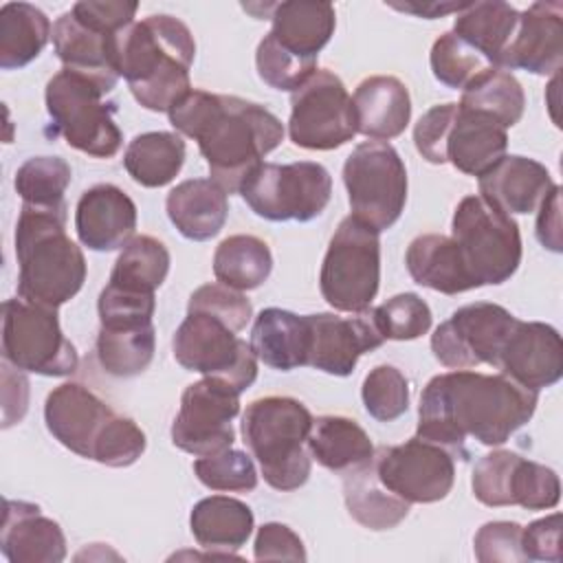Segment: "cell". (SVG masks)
Instances as JSON below:
<instances>
[{"instance_id":"obj_14","label":"cell","mask_w":563,"mask_h":563,"mask_svg":"<svg viewBox=\"0 0 563 563\" xmlns=\"http://www.w3.org/2000/svg\"><path fill=\"white\" fill-rule=\"evenodd\" d=\"M288 136L303 150H336L356 136L352 97L339 75L317 68L290 92Z\"/></svg>"},{"instance_id":"obj_56","label":"cell","mask_w":563,"mask_h":563,"mask_svg":"<svg viewBox=\"0 0 563 563\" xmlns=\"http://www.w3.org/2000/svg\"><path fill=\"white\" fill-rule=\"evenodd\" d=\"M468 2H405V4H398V2H389L391 9H398V11H407V13H413L418 18H427V20H433V18H442L446 13H460Z\"/></svg>"},{"instance_id":"obj_15","label":"cell","mask_w":563,"mask_h":563,"mask_svg":"<svg viewBox=\"0 0 563 563\" xmlns=\"http://www.w3.org/2000/svg\"><path fill=\"white\" fill-rule=\"evenodd\" d=\"M240 413V391L229 383L205 376L185 387L172 422V442L180 451L205 457L231 449L233 418Z\"/></svg>"},{"instance_id":"obj_48","label":"cell","mask_w":563,"mask_h":563,"mask_svg":"<svg viewBox=\"0 0 563 563\" xmlns=\"http://www.w3.org/2000/svg\"><path fill=\"white\" fill-rule=\"evenodd\" d=\"M187 312L213 314L224 323H229L235 332H240L251 321L253 306L240 290L218 282V284H205L196 288L189 297Z\"/></svg>"},{"instance_id":"obj_37","label":"cell","mask_w":563,"mask_h":563,"mask_svg":"<svg viewBox=\"0 0 563 563\" xmlns=\"http://www.w3.org/2000/svg\"><path fill=\"white\" fill-rule=\"evenodd\" d=\"M185 163V141L176 132H143L134 136L123 154V167L141 187H165Z\"/></svg>"},{"instance_id":"obj_20","label":"cell","mask_w":563,"mask_h":563,"mask_svg":"<svg viewBox=\"0 0 563 563\" xmlns=\"http://www.w3.org/2000/svg\"><path fill=\"white\" fill-rule=\"evenodd\" d=\"M495 367L499 374L539 394L563 376L561 334L548 323L517 319Z\"/></svg>"},{"instance_id":"obj_22","label":"cell","mask_w":563,"mask_h":563,"mask_svg":"<svg viewBox=\"0 0 563 563\" xmlns=\"http://www.w3.org/2000/svg\"><path fill=\"white\" fill-rule=\"evenodd\" d=\"M75 231L79 242L92 251L123 249L136 231V205L117 185L99 183L81 194Z\"/></svg>"},{"instance_id":"obj_9","label":"cell","mask_w":563,"mask_h":563,"mask_svg":"<svg viewBox=\"0 0 563 563\" xmlns=\"http://www.w3.org/2000/svg\"><path fill=\"white\" fill-rule=\"evenodd\" d=\"M380 284L378 231L352 213L330 238L321 273V297L339 312H365Z\"/></svg>"},{"instance_id":"obj_24","label":"cell","mask_w":563,"mask_h":563,"mask_svg":"<svg viewBox=\"0 0 563 563\" xmlns=\"http://www.w3.org/2000/svg\"><path fill=\"white\" fill-rule=\"evenodd\" d=\"M0 550L11 563H59L66 559V537L37 504L4 499Z\"/></svg>"},{"instance_id":"obj_36","label":"cell","mask_w":563,"mask_h":563,"mask_svg":"<svg viewBox=\"0 0 563 563\" xmlns=\"http://www.w3.org/2000/svg\"><path fill=\"white\" fill-rule=\"evenodd\" d=\"M53 37L51 20L29 2H7L0 9V68L15 70L31 64Z\"/></svg>"},{"instance_id":"obj_17","label":"cell","mask_w":563,"mask_h":563,"mask_svg":"<svg viewBox=\"0 0 563 563\" xmlns=\"http://www.w3.org/2000/svg\"><path fill=\"white\" fill-rule=\"evenodd\" d=\"M471 488L484 506H521L526 510H548L561 499L559 475L539 462L515 451H493L477 460Z\"/></svg>"},{"instance_id":"obj_52","label":"cell","mask_w":563,"mask_h":563,"mask_svg":"<svg viewBox=\"0 0 563 563\" xmlns=\"http://www.w3.org/2000/svg\"><path fill=\"white\" fill-rule=\"evenodd\" d=\"M73 15L110 35L121 33L130 24H134V15L139 11V2L132 0H81L73 4Z\"/></svg>"},{"instance_id":"obj_2","label":"cell","mask_w":563,"mask_h":563,"mask_svg":"<svg viewBox=\"0 0 563 563\" xmlns=\"http://www.w3.org/2000/svg\"><path fill=\"white\" fill-rule=\"evenodd\" d=\"M167 117L176 132L198 143L211 180L227 194H240L246 176L284 141V125L268 108L233 95L191 88Z\"/></svg>"},{"instance_id":"obj_16","label":"cell","mask_w":563,"mask_h":563,"mask_svg":"<svg viewBox=\"0 0 563 563\" xmlns=\"http://www.w3.org/2000/svg\"><path fill=\"white\" fill-rule=\"evenodd\" d=\"M515 323L517 317L499 303L462 306L435 328L431 352L449 369H471L482 363L495 367Z\"/></svg>"},{"instance_id":"obj_13","label":"cell","mask_w":563,"mask_h":563,"mask_svg":"<svg viewBox=\"0 0 563 563\" xmlns=\"http://www.w3.org/2000/svg\"><path fill=\"white\" fill-rule=\"evenodd\" d=\"M172 352L180 367L220 378L240 394L257 378V356L251 343L207 312H187L172 339Z\"/></svg>"},{"instance_id":"obj_30","label":"cell","mask_w":563,"mask_h":563,"mask_svg":"<svg viewBox=\"0 0 563 563\" xmlns=\"http://www.w3.org/2000/svg\"><path fill=\"white\" fill-rule=\"evenodd\" d=\"M253 523V510L227 495L200 499L189 515V528L198 545L220 559H233V552L249 541Z\"/></svg>"},{"instance_id":"obj_19","label":"cell","mask_w":563,"mask_h":563,"mask_svg":"<svg viewBox=\"0 0 563 563\" xmlns=\"http://www.w3.org/2000/svg\"><path fill=\"white\" fill-rule=\"evenodd\" d=\"M308 352L306 365L332 376H350L358 358L378 350L385 339L374 323L372 308L341 317L334 312L306 314Z\"/></svg>"},{"instance_id":"obj_26","label":"cell","mask_w":563,"mask_h":563,"mask_svg":"<svg viewBox=\"0 0 563 563\" xmlns=\"http://www.w3.org/2000/svg\"><path fill=\"white\" fill-rule=\"evenodd\" d=\"M273 26L268 37L288 55L317 66L319 51L330 42L336 13L330 2H275L268 4Z\"/></svg>"},{"instance_id":"obj_49","label":"cell","mask_w":563,"mask_h":563,"mask_svg":"<svg viewBox=\"0 0 563 563\" xmlns=\"http://www.w3.org/2000/svg\"><path fill=\"white\" fill-rule=\"evenodd\" d=\"M97 308H99V321L106 328L143 325V323H152L156 299L150 292H134V290L106 284V288L99 295Z\"/></svg>"},{"instance_id":"obj_38","label":"cell","mask_w":563,"mask_h":563,"mask_svg":"<svg viewBox=\"0 0 563 563\" xmlns=\"http://www.w3.org/2000/svg\"><path fill=\"white\" fill-rule=\"evenodd\" d=\"M460 106L488 114L508 130L523 117L526 95L510 70L490 66L462 88Z\"/></svg>"},{"instance_id":"obj_27","label":"cell","mask_w":563,"mask_h":563,"mask_svg":"<svg viewBox=\"0 0 563 563\" xmlns=\"http://www.w3.org/2000/svg\"><path fill=\"white\" fill-rule=\"evenodd\" d=\"M508 134L488 114L462 108L457 103L455 117L444 139V163H451L466 176H482L499 158L506 156Z\"/></svg>"},{"instance_id":"obj_55","label":"cell","mask_w":563,"mask_h":563,"mask_svg":"<svg viewBox=\"0 0 563 563\" xmlns=\"http://www.w3.org/2000/svg\"><path fill=\"white\" fill-rule=\"evenodd\" d=\"M537 240L552 253L563 251V242H561V187L559 185H554L552 191L539 205Z\"/></svg>"},{"instance_id":"obj_39","label":"cell","mask_w":563,"mask_h":563,"mask_svg":"<svg viewBox=\"0 0 563 563\" xmlns=\"http://www.w3.org/2000/svg\"><path fill=\"white\" fill-rule=\"evenodd\" d=\"M273 271V255L264 240L255 235H229L213 253V275L235 290L260 288Z\"/></svg>"},{"instance_id":"obj_28","label":"cell","mask_w":563,"mask_h":563,"mask_svg":"<svg viewBox=\"0 0 563 563\" xmlns=\"http://www.w3.org/2000/svg\"><path fill=\"white\" fill-rule=\"evenodd\" d=\"M356 132L372 141H389L405 132L411 119V97L407 86L391 75L363 79L352 97Z\"/></svg>"},{"instance_id":"obj_51","label":"cell","mask_w":563,"mask_h":563,"mask_svg":"<svg viewBox=\"0 0 563 563\" xmlns=\"http://www.w3.org/2000/svg\"><path fill=\"white\" fill-rule=\"evenodd\" d=\"M457 103H438L429 108L416 123L413 128V143L418 154L433 163V165H444V139L449 132V125L455 117Z\"/></svg>"},{"instance_id":"obj_35","label":"cell","mask_w":563,"mask_h":563,"mask_svg":"<svg viewBox=\"0 0 563 563\" xmlns=\"http://www.w3.org/2000/svg\"><path fill=\"white\" fill-rule=\"evenodd\" d=\"M343 499L352 519L369 530L396 528L411 506L378 482L374 460L343 473Z\"/></svg>"},{"instance_id":"obj_23","label":"cell","mask_w":563,"mask_h":563,"mask_svg":"<svg viewBox=\"0 0 563 563\" xmlns=\"http://www.w3.org/2000/svg\"><path fill=\"white\" fill-rule=\"evenodd\" d=\"M117 35L79 22L73 11L62 13L53 24V48L66 70L92 79L106 95L117 86Z\"/></svg>"},{"instance_id":"obj_21","label":"cell","mask_w":563,"mask_h":563,"mask_svg":"<svg viewBox=\"0 0 563 563\" xmlns=\"http://www.w3.org/2000/svg\"><path fill=\"white\" fill-rule=\"evenodd\" d=\"M563 66V4L534 2L523 13L499 62L504 70L556 75Z\"/></svg>"},{"instance_id":"obj_54","label":"cell","mask_w":563,"mask_h":563,"mask_svg":"<svg viewBox=\"0 0 563 563\" xmlns=\"http://www.w3.org/2000/svg\"><path fill=\"white\" fill-rule=\"evenodd\" d=\"M253 554L257 561H306V550L299 534L277 521L260 526Z\"/></svg>"},{"instance_id":"obj_45","label":"cell","mask_w":563,"mask_h":563,"mask_svg":"<svg viewBox=\"0 0 563 563\" xmlns=\"http://www.w3.org/2000/svg\"><path fill=\"white\" fill-rule=\"evenodd\" d=\"M372 317L385 341L418 339L429 332L431 319H433L431 308L416 292L394 295L385 303L372 308Z\"/></svg>"},{"instance_id":"obj_31","label":"cell","mask_w":563,"mask_h":563,"mask_svg":"<svg viewBox=\"0 0 563 563\" xmlns=\"http://www.w3.org/2000/svg\"><path fill=\"white\" fill-rule=\"evenodd\" d=\"M405 264L418 286L438 290L442 295H457L475 288V282L468 275L462 253L451 235H418L407 246Z\"/></svg>"},{"instance_id":"obj_11","label":"cell","mask_w":563,"mask_h":563,"mask_svg":"<svg viewBox=\"0 0 563 563\" xmlns=\"http://www.w3.org/2000/svg\"><path fill=\"white\" fill-rule=\"evenodd\" d=\"M2 358L40 376H70L79 365L75 345L59 328L57 308L22 297L2 303Z\"/></svg>"},{"instance_id":"obj_50","label":"cell","mask_w":563,"mask_h":563,"mask_svg":"<svg viewBox=\"0 0 563 563\" xmlns=\"http://www.w3.org/2000/svg\"><path fill=\"white\" fill-rule=\"evenodd\" d=\"M521 530L523 528L515 521L484 523L473 539L475 559L482 563H523L526 556L521 552Z\"/></svg>"},{"instance_id":"obj_5","label":"cell","mask_w":563,"mask_h":563,"mask_svg":"<svg viewBox=\"0 0 563 563\" xmlns=\"http://www.w3.org/2000/svg\"><path fill=\"white\" fill-rule=\"evenodd\" d=\"M44 422L62 446L112 468L134 464L147 446L132 418L117 413L81 383H64L46 396Z\"/></svg>"},{"instance_id":"obj_42","label":"cell","mask_w":563,"mask_h":563,"mask_svg":"<svg viewBox=\"0 0 563 563\" xmlns=\"http://www.w3.org/2000/svg\"><path fill=\"white\" fill-rule=\"evenodd\" d=\"M70 165L59 156H33L15 172V191L22 205L57 209L64 205V194L70 185Z\"/></svg>"},{"instance_id":"obj_40","label":"cell","mask_w":563,"mask_h":563,"mask_svg":"<svg viewBox=\"0 0 563 563\" xmlns=\"http://www.w3.org/2000/svg\"><path fill=\"white\" fill-rule=\"evenodd\" d=\"M156 350L154 323L143 325H117L99 328L97 334V361L110 376L130 378L143 374Z\"/></svg>"},{"instance_id":"obj_29","label":"cell","mask_w":563,"mask_h":563,"mask_svg":"<svg viewBox=\"0 0 563 563\" xmlns=\"http://www.w3.org/2000/svg\"><path fill=\"white\" fill-rule=\"evenodd\" d=\"M227 196L229 194L211 178H189L167 194L165 209L183 238L205 242L216 238L227 222Z\"/></svg>"},{"instance_id":"obj_4","label":"cell","mask_w":563,"mask_h":563,"mask_svg":"<svg viewBox=\"0 0 563 563\" xmlns=\"http://www.w3.org/2000/svg\"><path fill=\"white\" fill-rule=\"evenodd\" d=\"M18 297L59 308L86 282V257L66 233V207L22 205L15 224Z\"/></svg>"},{"instance_id":"obj_47","label":"cell","mask_w":563,"mask_h":563,"mask_svg":"<svg viewBox=\"0 0 563 563\" xmlns=\"http://www.w3.org/2000/svg\"><path fill=\"white\" fill-rule=\"evenodd\" d=\"M255 66L260 79L275 88V90H286L292 92L297 90L314 70V64H306L286 51H282L268 35L262 37L255 51Z\"/></svg>"},{"instance_id":"obj_3","label":"cell","mask_w":563,"mask_h":563,"mask_svg":"<svg viewBox=\"0 0 563 563\" xmlns=\"http://www.w3.org/2000/svg\"><path fill=\"white\" fill-rule=\"evenodd\" d=\"M196 42L185 22L174 15H147L117 37V70L132 97L152 112L169 108L191 90L189 68Z\"/></svg>"},{"instance_id":"obj_43","label":"cell","mask_w":563,"mask_h":563,"mask_svg":"<svg viewBox=\"0 0 563 563\" xmlns=\"http://www.w3.org/2000/svg\"><path fill=\"white\" fill-rule=\"evenodd\" d=\"M429 64L433 77L453 90H462L473 77L490 68V64L473 46L460 40L453 31L442 33L433 42Z\"/></svg>"},{"instance_id":"obj_32","label":"cell","mask_w":563,"mask_h":563,"mask_svg":"<svg viewBox=\"0 0 563 563\" xmlns=\"http://www.w3.org/2000/svg\"><path fill=\"white\" fill-rule=\"evenodd\" d=\"M251 347L264 365L290 372L306 365L308 323L306 314H295L284 308H264L251 330Z\"/></svg>"},{"instance_id":"obj_25","label":"cell","mask_w":563,"mask_h":563,"mask_svg":"<svg viewBox=\"0 0 563 563\" xmlns=\"http://www.w3.org/2000/svg\"><path fill=\"white\" fill-rule=\"evenodd\" d=\"M479 196L510 213H532L552 191L554 180L545 165L534 158L506 154L477 178Z\"/></svg>"},{"instance_id":"obj_53","label":"cell","mask_w":563,"mask_h":563,"mask_svg":"<svg viewBox=\"0 0 563 563\" xmlns=\"http://www.w3.org/2000/svg\"><path fill=\"white\" fill-rule=\"evenodd\" d=\"M561 528L563 517L561 512H552L543 519L528 523L521 530V552L526 561H552L561 563Z\"/></svg>"},{"instance_id":"obj_7","label":"cell","mask_w":563,"mask_h":563,"mask_svg":"<svg viewBox=\"0 0 563 563\" xmlns=\"http://www.w3.org/2000/svg\"><path fill=\"white\" fill-rule=\"evenodd\" d=\"M451 238L475 288L508 282L521 264L519 224L479 194L462 198L455 207Z\"/></svg>"},{"instance_id":"obj_34","label":"cell","mask_w":563,"mask_h":563,"mask_svg":"<svg viewBox=\"0 0 563 563\" xmlns=\"http://www.w3.org/2000/svg\"><path fill=\"white\" fill-rule=\"evenodd\" d=\"M517 22L519 11L508 2H468L457 13L453 33L473 46L490 66L499 68V62L515 35Z\"/></svg>"},{"instance_id":"obj_46","label":"cell","mask_w":563,"mask_h":563,"mask_svg":"<svg viewBox=\"0 0 563 563\" xmlns=\"http://www.w3.org/2000/svg\"><path fill=\"white\" fill-rule=\"evenodd\" d=\"M196 477L211 490L249 493L257 486L253 460L240 449H224L216 455H205L194 462Z\"/></svg>"},{"instance_id":"obj_44","label":"cell","mask_w":563,"mask_h":563,"mask_svg":"<svg viewBox=\"0 0 563 563\" xmlns=\"http://www.w3.org/2000/svg\"><path fill=\"white\" fill-rule=\"evenodd\" d=\"M361 398L374 420H398L409 409V380L394 365H376L363 380Z\"/></svg>"},{"instance_id":"obj_10","label":"cell","mask_w":563,"mask_h":563,"mask_svg":"<svg viewBox=\"0 0 563 563\" xmlns=\"http://www.w3.org/2000/svg\"><path fill=\"white\" fill-rule=\"evenodd\" d=\"M251 211L271 222H310L332 198V176L321 163H262L240 187Z\"/></svg>"},{"instance_id":"obj_1","label":"cell","mask_w":563,"mask_h":563,"mask_svg":"<svg viewBox=\"0 0 563 563\" xmlns=\"http://www.w3.org/2000/svg\"><path fill=\"white\" fill-rule=\"evenodd\" d=\"M539 394L504 374L453 369L433 376L418 405L416 435L468 457L466 440L499 446L534 413Z\"/></svg>"},{"instance_id":"obj_8","label":"cell","mask_w":563,"mask_h":563,"mask_svg":"<svg viewBox=\"0 0 563 563\" xmlns=\"http://www.w3.org/2000/svg\"><path fill=\"white\" fill-rule=\"evenodd\" d=\"M106 92L88 77L62 68L46 84L44 101L55 134L95 158H112L123 143L114 121V103L103 101Z\"/></svg>"},{"instance_id":"obj_33","label":"cell","mask_w":563,"mask_h":563,"mask_svg":"<svg viewBox=\"0 0 563 563\" xmlns=\"http://www.w3.org/2000/svg\"><path fill=\"white\" fill-rule=\"evenodd\" d=\"M308 451L323 468L347 473L374 460V444L365 429L345 416H319L312 420Z\"/></svg>"},{"instance_id":"obj_18","label":"cell","mask_w":563,"mask_h":563,"mask_svg":"<svg viewBox=\"0 0 563 563\" xmlns=\"http://www.w3.org/2000/svg\"><path fill=\"white\" fill-rule=\"evenodd\" d=\"M374 468L378 482L407 504L440 501L455 482L453 455L418 435L402 444L378 446Z\"/></svg>"},{"instance_id":"obj_41","label":"cell","mask_w":563,"mask_h":563,"mask_svg":"<svg viewBox=\"0 0 563 563\" xmlns=\"http://www.w3.org/2000/svg\"><path fill=\"white\" fill-rule=\"evenodd\" d=\"M169 264V251L161 240L152 235H134L119 253L108 284L154 295V290L165 282Z\"/></svg>"},{"instance_id":"obj_6","label":"cell","mask_w":563,"mask_h":563,"mask_svg":"<svg viewBox=\"0 0 563 563\" xmlns=\"http://www.w3.org/2000/svg\"><path fill=\"white\" fill-rule=\"evenodd\" d=\"M312 420L310 409L290 396H264L246 407L242 416L244 444L275 490L290 493L308 482L312 460L303 444Z\"/></svg>"},{"instance_id":"obj_12","label":"cell","mask_w":563,"mask_h":563,"mask_svg":"<svg viewBox=\"0 0 563 563\" xmlns=\"http://www.w3.org/2000/svg\"><path fill=\"white\" fill-rule=\"evenodd\" d=\"M343 183L352 216L372 229L387 231L407 202V169L394 145L365 141L343 163Z\"/></svg>"}]
</instances>
